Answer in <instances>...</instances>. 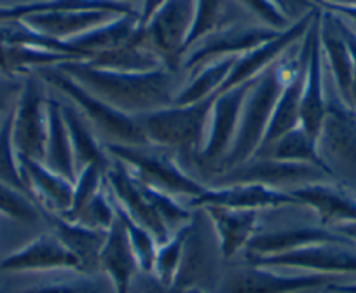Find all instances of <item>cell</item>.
Masks as SVG:
<instances>
[{"label":"cell","mask_w":356,"mask_h":293,"mask_svg":"<svg viewBox=\"0 0 356 293\" xmlns=\"http://www.w3.org/2000/svg\"><path fill=\"white\" fill-rule=\"evenodd\" d=\"M79 86L131 117L173 105L186 84V70L157 68L150 72H121L95 67L86 60L58 65Z\"/></svg>","instance_id":"obj_1"},{"label":"cell","mask_w":356,"mask_h":293,"mask_svg":"<svg viewBox=\"0 0 356 293\" xmlns=\"http://www.w3.org/2000/svg\"><path fill=\"white\" fill-rule=\"evenodd\" d=\"M306 51V39H302L252 81V86L246 93L245 103H243L234 143L224 161L217 168H213L215 175H220L227 169L245 165L246 161L255 158L262 146L264 136L269 128L283 87L302 65Z\"/></svg>","instance_id":"obj_2"},{"label":"cell","mask_w":356,"mask_h":293,"mask_svg":"<svg viewBox=\"0 0 356 293\" xmlns=\"http://www.w3.org/2000/svg\"><path fill=\"white\" fill-rule=\"evenodd\" d=\"M213 98L193 105H170L135 119L149 145L189 156L196 161L207 142Z\"/></svg>","instance_id":"obj_3"},{"label":"cell","mask_w":356,"mask_h":293,"mask_svg":"<svg viewBox=\"0 0 356 293\" xmlns=\"http://www.w3.org/2000/svg\"><path fill=\"white\" fill-rule=\"evenodd\" d=\"M37 76L46 83V86L54 87L60 94L70 100V103L82 114V117L91 126L104 133L108 143L119 145H149L142 128L135 117L119 112L98 97L79 86L70 76H67L60 67H46L35 72Z\"/></svg>","instance_id":"obj_4"},{"label":"cell","mask_w":356,"mask_h":293,"mask_svg":"<svg viewBox=\"0 0 356 293\" xmlns=\"http://www.w3.org/2000/svg\"><path fill=\"white\" fill-rule=\"evenodd\" d=\"M105 151L115 161L122 162L133 175L171 196H189L191 199L201 196L208 185L193 178L177 159L164 149L150 145H119L107 143Z\"/></svg>","instance_id":"obj_5"},{"label":"cell","mask_w":356,"mask_h":293,"mask_svg":"<svg viewBox=\"0 0 356 293\" xmlns=\"http://www.w3.org/2000/svg\"><path fill=\"white\" fill-rule=\"evenodd\" d=\"M318 151L335 180L356 192V110L339 93L327 90V110L318 135Z\"/></svg>","instance_id":"obj_6"},{"label":"cell","mask_w":356,"mask_h":293,"mask_svg":"<svg viewBox=\"0 0 356 293\" xmlns=\"http://www.w3.org/2000/svg\"><path fill=\"white\" fill-rule=\"evenodd\" d=\"M196 0H164L140 23V40L164 61L168 68H182V54L194 23Z\"/></svg>","instance_id":"obj_7"},{"label":"cell","mask_w":356,"mask_h":293,"mask_svg":"<svg viewBox=\"0 0 356 293\" xmlns=\"http://www.w3.org/2000/svg\"><path fill=\"white\" fill-rule=\"evenodd\" d=\"M46 83L37 74L25 77L22 94L13 110V142L19 159L44 162L47 142Z\"/></svg>","instance_id":"obj_8"},{"label":"cell","mask_w":356,"mask_h":293,"mask_svg":"<svg viewBox=\"0 0 356 293\" xmlns=\"http://www.w3.org/2000/svg\"><path fill=\"white\" fill-rule=\"evenodd\" d=\"M278 30L269 28L266 25H248V23H236V25L225 26L217 30L208 37L201 39L193 47L184 53L182 56V70L191 72L197 70L203 65L218 58L241 56L248 53L253 47L275 39L278 35Z\"/></svg>","instance_id":"obj_9"},{"label":"cell","mask_w":356,"mask_h":293,"mask_svg":"<svg viewBox=\"0 0 356 293\" xmlns=\"http://www.w3.org/2000/svg\"><path fill=\"white\" fill-rule=\"evenodd\" d=\"M337 279L341 276L313 272L286 276L276 272V269L250 264L229 272L222 283L220 293H311L334 285Z\"/></svg>","instance_id":"obj_10"},{"label":"cell","mask_w":356,"mask_h":293,"mask_svg":"<svg viewBox=\"0 0 356 293\" xmlns=\"http://www.w3.org/2000/svg\"><path fill=\"white\" fill-rule=\"evenodd\" d=\"M250 86H252V81L213 98L207 142H204L203 151L196 159L197 165L203 166V168H217L231 151L236 133H238L243 103H245Z\"/></svg>","instance_id":"obj_11"},{"label":"cell","mask_w":356,"mask_h":293,"mask_svg":"<svg viewBox=\"0 0 356 293\" xmlns=\"http://www.w3.org/2000/svg\"><path fill=\"white\" fill-rule=\"evenodd\" d=\"M250 264L269 269H297L327 276H356L355 244L325 243L275 257L252 258Z\"/></svg>","instance_id":"obj_12"},{"label":"cell","mask_w":356,"mask_h":293,"mask_svg":"<svg viewBox=\"0 0 356 293\" xmlns=\"http://www.w3.org/2000/svg\"><path fill=\"white\" fill-rule=\"evenodd\" d=\"M318 12H320V8L313 9V11L307 12L306 16H302L300 19L293 22L289 28L280 32L275 39L267 40V42L250 49L248 53L238 56L231 74H229L224 86L220 87V91H218L217 94L225 93V91L241 86V84L245 83H250V81L255 79L259 74H262L267 67H271V65L275 63L276 60H280L290 47H293L296 44H299L300 40L304 39V35L307 33L309 26L313 25Z\"/></svg>","instance_id":"obj_13"},{"label":"cell","mask_w":356,"mask_h":293,"mask_svg":"<svg viewBox=\"0 0 356 293\" xmlns=\"http://www.w3.org/2000/svg\"><path fill=\"white\" fill-rule=\"evenodd\" d=\"M105 185L112 199L122 208V211L140 226L150 231L157 243H164L170 237V229L164 226L157 211L145 197L140 180L122 162L112 159L111 168L105 171Z\"/></svg>","instance_id":"obj_14"},{"label":"cell","mask_w":356,"mask_h":293,"mask_svg":"<svg viewBox=\"0 0 356 293\" xmlns=\"http://www.w3.org/2000/svg\"><path fill=\"white\" fill-rule=\"evenodd\" d=\"M300 206L311 208L320 220V227L337 229L356 222V192L334 180L306 183L289 190Z\"/></svg>","instance_id":"obj_15"},{"label":"cell","mask_w":356,"mask_h":293,"mask_svg":"<svg viewBox=\"0 0 356 293\" xmlns=\"http://www.w3.org/2000/svg\"><path fill=\"white\" fill-rule=\"evenodd\" d=\"M217 180L224 182L225 185H232V183H260V185L280 189L278 185H282V183L299 182L300 185H306V183L332 178L325 175L321 169H318L316 166L276 161V159L269 158H253L246 161L245 165H239L236 168L217 175Z\"/></svg>","instance_id":"obj_16"},{"label":"cell","mask_w":356,"mask_h":293,"mask_svg":"<svg viewBox=\"0 0 356 293\" xmlns=\"http://www.w3.org/2000/svg\"><path fill=\"white\" fill-rule=\"evenodd\" d=\"M321 9L307 30V63L300 100V128L318 140L327 110V86H325V61L320 40Z\"/></svg>","instance_id":"obj_17"},{"label":"cell","mask_w":356,"mask_h":293,"mask_svg":"<svg viewBox=\"0 0 356 293\" xmlns=\"http://www.w3.org/2000/svg\"><path fill=\"white\" fill-rule=\"evenodd\" d=\"M193 208L224 206L232 210H276L285 206H300L290 192L260 183H232V185L208 187L201 196L191 199Z\"/></svg>","instance_id":"obj_18"},{"label":"cell","mask_w":356,"mask_h":293,"mask_svg":"<svg viewBox=\"0 0 356 293\" xmlns=\"http://www.w3.org/2000/svg\"><path fill=\"white\" fill-rule=\"evenodd\" d=\"M60 269L81 272V264L53 233L35 237L0 262V271L4 272H42Z\"/></svg>","instance_id":"obj_19"},{"label":"cell","mask_w":356,"mask_h":293,"mask_svg":"<svg viewBox=\"0 0 356 293\" xmlns=\"http://www.w3.org/2000/svg\"><path fill=\"white\" fill-rule=\"evenodd\" d=\"M19 165L26 183V192L39 211L65 217L72 206L74 182L53 171L40 161L19 159Z\"/></svg>","instance_id":"obj_20"},{"label":"cell","mask_w":356,"mask_h":293,"mask_svg":"<svg viewBox=\"0 0 356 293\" xmlns=\"http://www.w3.org/2000/svg\"><path fill=\"white\" fill-rule=\"evenodd\" d=\"M325 243H341L355 244L342 234L335 231L325 229V227H297V229L278 231V233L257 234L246 246V258H262L275 257V255L290 253V251L302 250V248L314 246V244Z\"/></svg>","instance_id":"obj_21"},{"label":"cell","mask_w":356,"mask_h":293,"mask_svg":"<svg viewBox=\"0 0 356 293\" xmlns=\"http://www.w3.org/2000/svg\"><path fill=\"white\" fill-rule=\"evenodd\" d=\"M200 210H203L210 220L218 237L220 255L225 260H231L239 251L246 250L250 241L257 236L259 211L232 210L224 206H203Z\"/></svg>","instance_id":"obj_22"},{"label":"cell","mask_w":356,"mask_h":293,"mask_svg":"<svg viewBox=\"0 0 356 293\" xmlns=\"http://www.w3.org/2000/svg\"><path fill=\"white\" fill-rule=\"evenodd\" d=\"M98 269L108 276L114 286V293H129L133 279L140 271L138 258L118 215L115 222L107 231V237L98 257Z\"/></svg>","instance_id":"obj_23"},{"label":"cell","mask_w":356,"mask_h":293,"mask_svg":"<svg viewBox=\"0 0 356 293\" xmlns=\"http://www.w3.org/2000/svg\"><path fill=\"white\" fill-rule=\"evenodd\" d=\"M320 40L323 51L325 68H328L334 79V87L339 97L351 107V93L355 84V67L351 54L334 22V15L321 9Z\"/></svg>","instance_id":"obj_24"},{"label":"cell","mask_w":356,"mask_h":293,"mask_svg":"<svg viewBox=\"0 0 356 293\" xmlns=\"http://www.w3.org/2000/svg\"><path fill=\"white\" fill-rule=\"evenodd\" d=\"M40 217L46 220L53 229V234H56L65 246L77 257L81 264V272L88 274L98 269V257H100L102 246L105 243L107 233L105 231L91 229L79 222L67 220L61 215L46 213L40 211Z\"/></svg>","instance_id":"obj_25"},{"label":"cell","mask_w":356,"mask_h":293,"mask_svg":"<svg viewBox=\"0 0 356 293\" xmlns=\"http://www.w3.org/2000/svg\"><path fill=\"white\" fill-rule=\"evenodd\" d=\"M115 12L97 11V9H88V11H51L42 15H33L25 18L23 22L29 23L37 32L46 33L58 40H72L82 33L89 32L95 26L115 18Z\"/></svg>","instance_id":"obj_26"},{"label":"cell","mask_w":356,"mask_h":293,"mask_svg":"<svg viewBox=\"0 0 356 293\" xmlns=\"http://www.w3.org/2000/svg\"><path fill=\"white\" fill-rule=\"evenodd\" d=\"M138 26L140 11H133L128 15L115 16V18L91 28L89 32L68 40V42L89 60L95 54L107 53V51L115 49V47L131 40Z\"/></svg>","instance_id":"obj_27"},{"label":"cell","mask_w":356,"mask_h":293,"mask_svg":"<svg viewBox=\"0 0 356 293\" xmlns=\"http://www.w3.org/2000/svg\"><path fill=\"white\" fill-rule=\"evenodd\" d=\"M44 165L70 182H75L77 178V166H75L70 136L61 110V101L53 98L47 101V142Z\"/></svg>","instance_id":"obj_28"},{"label":"cell","mask_w":356,"mask_h":293,"mask_svg":"<svg viewBox=\"0 0 356 293\" xmlns=\"http://www.w3.org/2000/svg\"><path fill=\"white\" fill-rule=\"evenodd\" d=\"M61 110H63L65 124H67L68 136H70L77 171L89 165H95L107 171L112 165V159L105 151V146L100 145L93 129L89 128V122L72 103L61 101Z\"/></svg>","instance_id":"obj_29"},{"label":"cell","mask_w":356,"mask_h":293,"mask_svg":"<svg viewBox=\"0 0 356 293\" xmlns=\"http://www.w3.org/2000/svg\"><path fill=\"white\" fill-rule=\"evenodd\" d=\"M306 39L307 51H309V42ZM307 51L306 58H304L302 65L299 67V70L293 74L292 79L285 84L282 91V97H280L278 103L275 107V114H273L271 122H269V128H267L266 136H264L262 146L260 151H264L266 146H269L271 143H275L276 140L282 138L283 135H286L289 131L296 129L297 126H300V100H302V87H304V77H306V63H307ZM259 151V152H260ZM257 152V154H259Z\"/></svg>","instance_id":"obj_30"},{"label":"cell","mask_w":356,"mask_h":293,"mask_svg":"<svg viewBox=\"0 0 356 293\" xmlns=\"http://www.w3.org/2000/svg\"><path fill=\"white\" fill-rule=\"evenodd\" d=\"M255 158H269L276 159V161H286V162H300V165H311L316 166L318 169L335 180L334 173L328 168L327 162L320 156L318 151V140L313 138L309 133L304 131L300 126L296 129L283 135L282 138L276 140L269 146H266L264 151H260ZM337 182V180H335Z\"/></svg>","instance_id":"obj_31"},{"label":"cell","mask_w":356,"mask_h":293,"mask_svg":"<svg viewBox=\"0 0 356 293\" xmlns=\"http://www.w3.org/2000/svg\"><path fill=\"white\" fill-rule=\"evenodd\" d=\"M88 11V9H97V11H108L115 15H128V12L140 11L122 2L115 0H32V2H23L16 6H0V23L13 22V19H25L33 15H42L51 11Z\"/></svg>","instance_id":"obj_32"},{"label":"cell","mask_w":356,"mask_h":293,"mask_svg":"<svg viewBox=\"0 0 356 293\" xmlns=\"http://www.w3.org/2000/svg\"><path fill=\"white\" fill-rule=\"evenodd\" d=\"M236 60H238V56L218 58V60L210 61V63L194 70L191 79L186 81L182 90L178 91V94L175 97L173 105H193L217 97L227 76L231 74Z\"/></svg>","instance_id":"obj_33"},{"label":"cell","mask_w":356,"mask_h":293,"mask_svg":"<svg viewBox=\"0 0 356 293\" xmlns=\"http://www.w3.org/2000/svg\"><path fill=\"white\" fill-rule=\"evenodd\" d=\"M196 229L197 226L193 218L182 227L173 231L170 237L157 246L152 269V276L157 285L163 286V288H171V286L177 285L178 276L182 271L184 258H186L187 244H189V240L196 233Z\"/></svg>","instance_id":"obj_34"},{"label":"cell","mask_w":356,"mask_h":293,"mask_svg":"<svg viewBox=\"0 0 356 293\" xmlns=\"http://www.w3.org/2000/svg\"><path fill=\"white\" fill-rule=\"evenodd\" d=\"M138 32L140 26L131 40L115 47V49L107 51V53L95 54V56H91L86 61L95 65V67L121 72H150L166 67L164 61L140 40Z\"/></svg>","instance_id":"obj_35"},{"label":"cell","mask_w":356,"mask_h":293,"mask_svg":"<svg viewBox=\"0 0 356 293\" xmlns=\"http://www.w3.org/2000/svg\"><path fill=\"white\" fill-rule=\"evenodd\" d=\"M236 8H241L236 0H196L194 23L193 28H191L189 39H187L186 51L196 42H200L201 39L210 35V33L225 28V26L241 23L234 15Z\"/></svg>","instance_id":"obj_36"},{"label":"cell","mask_w":356,"mask_h":293,"mask_svg":"<svg viewBox=\"0 0 356 293\" xmlns=\"http://www.w3.org/2000/svg\"><path fill=\"white\" fill-rule=\"evenodd\" d=\"M114 208H115V215H118V218L122 222V226H124L126 234H128L129 237V243H131L133 246V251H135L136 258H138L140 271L150 272V274H152L154 260H156V251H157V246H159V243H157V240L154 237V234L150 233V231H147L145 227L140 226L138 222H135L131 217H128L115 201H114Z\"/></svg>","instance_id":"obj_37"},{"label":"cell","mask_w":356,"mask_h":293,"mask_svg":"<svg viewBox=\"0 0 356 293\" xmlns=\"http://www.w3.org/2000/svg\"><path fill=\"white\" fill-rule=\"evenodd\" d=\"M0 183H6L29 196L18 152L13 142V112L0 128Z\"/></svg>","instance_id":"obj_38"},{"label":"cell","mask_w":356,"mask_h":293,"mask_svg":"<svg viewBox=\"0 0 356 293\" xmlns=\"http://www.w3.org/2000/svg\"><path fill=\"white\" fill-rule=\"evenodd\" d=\"M105 185V171L95 165H89L86 168L79 169L77 178L74 182V197H72V206L63 218L72 220L79 217L86 204L93 199Z\"/></svg>","instance_id":"obj_39"},{"label":"cell","mask_w":356,"mask_h":293,"mask_svg":"<svg viewBox=\"0 0 356 293\" xmlns=\"http://www.w3.org/2000/svg\"><path fill=\"white\" fill-rule=\"evenodd\" d=\"M74 222L91 227V229L105 231V233L111 229L112 224L115 222V208L107 185H104V189L86 204L84 210L79 213Z\"/></svg>","instance_id":"obj_40"},{"label":"cell","mask_w":356,"mask_h":293,"mask_svg":"<svg viewBox=\"0 0 356 293\" xmlns=\"http://www.w3.org/2000/svg\"><path fill=\"white\" fill-rule=\"evenodd\" d=\"M0 213L23 224H35L40 218L39 208L26 194L0 183Z\"/></svg>","instance_id":"obj_41"},{"label":"cell","mask_w":356,"mask_h":293,"mask_svg":"<svg viewBox=\"0 0 356 293\" xmlns=\"http://www.w3.org/2000/svg\"><path fill=\"white\" fill-rule=\"evenodd\" d=\"M246 12H252L262 25L275 28L278 32L289 28L292 25V19L286 18L285 12L276 6L275 0H236Z\"/></svg>","instance_id":"obj_42"},{"label":"cell","mask_w":356,"mask_h":293,"mask_svg":"<svg viewBox=\"0 0 356 293\" xmlns=\"http://www.w3.org/2000/svg\"><path fill=\"white\" fill-rule=\"evenodd\" d=\"M23 84H25V77H9L6 74H0V128L15 110Z\"/></svg>","instance_id":"obj_43"},{"label":"cell","mask_w":356,"mask_h":293,"mask_svg":"<svg viewBox=\"0 0 356 293\" xmlns=\"http://www.w3.org/2000/svg\"><path fill=\"white\" fill-rule=\"evenodd\" d=\"M19 293H100L98 286L93 281L82 279L74 283H58V285L39 286V288L25 290Z\"/></svg>","instance_id":"obj_44"},{"label":"cell","mask_w":356,"mask_h":293,"mask_svg":"<svg viewBox=\"0 0 356 293\" xmlns=\"http://www.w3.org/2000/svg\"><path fill=\"white\" fill-rule=\"evenodd\" d=\"M275 2L285 12L286 18H290V15L296 16V22L306 16L307 12L313 11V9H318L314 0H275Z\"/></svg>","instance_id":"obj_45"},{"label":"cell","mask_w":356,"mask_h":293,"mask_svg":"<svg viewBox=\"0 0 356 293\" xmlns=\"http://www.w3.org/2000/svg\"><path fill=\"white\" fill-rule=\"evenodd\" d=\"M332 15H334V12H332ZM334 22H335V26H337V30L341 32L342 39H344L346 46H348L349 54H351V60H353V67H355V72H356V30L353 28L351 25H348L344 19L339 18L337 15H334Z\"/></svg>","instance_id":"obj_46"},{"label":"cell","mask_w":356,"mask_h":293,"mask_svg":"<svg viewBox=\"0 0 356 293\" xmlns=\"http://www.w3.org/2000/svg\"><path fill=\"white\" fill-rule=\"evenodd\" d=\"M320 9L323 11H330L334 15H337L339 18L344 19L348 25H351L356 30V6H332V4H323L320 6Z\"/></svg>","instance_id":"obj_47"},{"label":"cell","mask_w":356,"mask_h":293,"mask_svg":"<svg viewBox=\"0 0 356 293\" xmlns=\"http://www.w3.org/2000/svg\"><path fill=\"white\" fill-rule=\"evenodd\" d=\"M147 293H204L203 290L196 288V286H171V288H163L156 283L152 290H149Z\"/></svg>","instance_id":"obj_48"},{"label":"cell","mask_w":356,"mask_h":293,"mask_svg":"<svg viewBox=\"0 0 356 293\" xmlns=\"http://www.w3.org/2000/svg\"><path fill=\"white\" fill-rule=\"evenodd\" d=\"M163 2H164V0H143L142 9H140V23L145 22V19L149 18V16L152 15V12L156 11V9L159 8Z\"/></svg>","instance_id":"obj_49"},{"label":"cell","mask_w":356,"mask_h":293,"mask_svg":"<svg viewBox=\"0 0 356 293\" xmlns=\"http://www.w3.org/2000/svg\"><path fill=\"white\" fill-rule=\"evenodd\" d=\"M334 231H335V233L342 234V236H346L348 240H351L353 243H356V222L346 224V226L337 227V229H334Z\"/></svg>","instance_id":"obj_50"},{"label":"cell","mask_w":356,"mask_h":293,"mask_svg":"<svg viewBox=\"0 0 356 293\" xmlns=\"http://www.w3.org/2000/svg\"><path fill=\"white\" fill-rule=\"evenodd\" d=\"M328 290H334L339 293H356V281L355 283H334V285L327 286Z\"/></svg>","instance_id":"obj_51"},{"label":"cell","mask_w":356,"mask_h":293,"mask_svg":"<svg viewBox=\"0 0 356 293\" xmlns=\"http://www.w3.org/2000/svg\"><path fill=\"white\" fill-rule=\"evenodd\" d=\"M316 2V6L320 8V6L323 4H332V6H356V0H314Z\"/></svg>","instance_id":"obj_52"},{"label":"cell","mask_w":356,"mask_h":293,"mask_svg":"<svg viewBox=\"0 0 356 293\" xmlns=\"http://www.w3.org/2000/svg\"><path fill=\"white\" fill-rule=\"evenodd\" d=\"M115 2H122V4L131 6V8H135V4H136V6H140V9H142V4H143V0H115Z\"/></svg>","instance_id":"obj_53"},{"label":"cell","mask_w":356,"mask_h":293,"mask_svg":"<svg viewBox=\"0 0 356 293\" xmlns=\"http://www.w3.org/2000/svg\"><path fill=\"white\" fill-rule=\"evenodd\" d=\"M351 107L356 110V76H355V84H353V93H351Z\"/></svg>","instance_id":"obj_54"},{"label":"cell","mask_w":356,"mask_h":293,"mask_svg":"<svg viewBox=\"0 0 356 293\" xmlns=\"http://www.w3.org/2000/svg\"><path fill=\"white\" fill-rule=\"evenodd\" d=\"M316 293H339V292H334V290H328V288H323V290H318Z\"/></svg>","instance_id":"obj_55"}]
</instances>
